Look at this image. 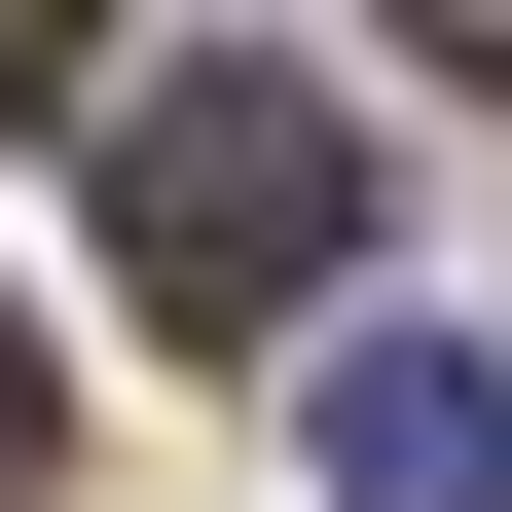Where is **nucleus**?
<instances>
[{
  "mask_svg": "<svg viewBox=\"0 0 512 512\" xmlns=\"http://www.w3.org/2000/svg\"><path fill=\"white\" fill-rule=\"evenodd\" d=\"M330 256H366V110H330V74L183 37V74L110 110V293H147V330H293Z\"/></svg>",
  "mask_w": 512,
  "mask_h": 512,
  "instance_id": "f257e3e1",
  "label": "nucleus"
},
{
  "mask_svg": "<svg viewBox=\"0 0 512 512\" xmlns=\"http://www.w3.org/2000/svg\"><path fill=\"white\" fill-rule=\"evenodd\" d=\"M330 512H512V366L476 330H366L330 366Z\"/></svg>",
  "mask_w": 512,
  "mask_h": 512,
  "instance_id": "f03ea898",
  "label": "nucleus"
},
{
  "mask_svg": "<svg viewBox=\"0 0 512 512\" xmlns=\"http://www.w3.org/2000/svg\"><path fill=\"white\" fill-rule=\"evenodd\" d=\"M37 74H74V0H0V110H37Z\"/></svg>",
  "mask_w": 512,
  "mask_h": 512,
  "instance_id": "7ed1b4c3",
  "label": "nucleus"
},
{
  "mask_svg": "<svg viewBox=\"0 0 512 512\" xmlns=\"http://www.w3.org/2000/svg\"><path fill=\"white\" fill-rule=\"evenodd\" d=\"M403 37H439V74H512V0H403Z\"/></svg>",
  "mask_w": 512,
  "mask_h": 512,
  "instance_id": "20e7f679",
  "label": "nucleus"
},
{
  "mask_svg": "<svg viewBox=\"0 0 512 512\" xmlns=\"http://www.w3.org/2000/svg\"><path fill=\"white\" fill-rule=\"evenodd\" d=\"M0 476H37V330H0Z\"/></svg>",
  "mask_w": 512,
  "mask_h": 512,
  "instance_id": "39448f33",
  "label": "nucleus"
}]
</instances>
